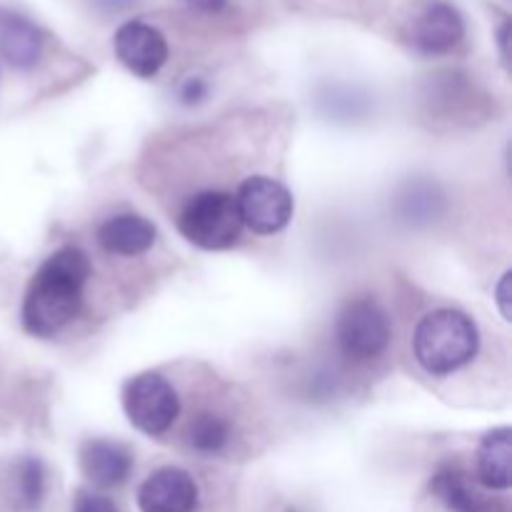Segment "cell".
<instances>
[{
  "mask_svg": "<svg viewBox=\"0 0 512 512\" xmlns=\"http://www.w3.org/2000/svg\"><path fill=\"white\" fill-rule=\"evenodd\" d=\"M90 258L75 245L55 250L35 270L23 298V328L35 338H53L78 318L88 283Z\"/></svg>",
  "mask_w": 512,
  "mask_h": 512,
  "instance_id": "1",
  "label": "cell"
},
{
  "mask_svg": "<svg viewBox=\"0 0 512 512\" xmlns=\"http://www.w3.org/2000/svg\"><path fill=\"white\" fill-rule=\"evenodd\" d=\"M478 348V325L463 310H433L420 320L413 335V350L420 368L438 378L465 368L478 355Z\"/></svg>",
  "mask_w": 512,
  "mask_h": 512,
  "instance_id": "2",
  "label": "cell"
},
{
  "mask_svg": "<svg viewBox=\"0 0 512 512\" xmlns=\"http://www.w3.org/2000/svg\"><path fill=\"white\" fill-rule=\"evenodd\" d=\"M178 230L195 248L225 250L238 243L243 223L233 195L223 190H203L183 205Z\"/></svg>",
  "mask_w": 512,
  "mask_h": 512,
  "instance_id": "3",
  "label": "cell"
},
{
  "mask_svg": "<svg viewBox=\"0 0 512 512\" xmlns=\"http://www.w3.org/2000/svg\"><path fill=\"white\" fill-rule=\"evenodd\" d=\"M390 318L375 298L350 300L338 315L335 338L340 353L353 363H370L380 358L390 343Z\"/></svg>",
  "mask_w": 512,
  "mask_h": 512,
  "instance_id": "4",
  "label": "cell"
},
{
  "mask_svg": "<svg viewBox=\"0 0 512 512\" xmlns=\"http://www.w3.org/2000/svg\"><path fill=\"white\" fill-rule=\"evenodd\" d=\"M123 410L145 435H163L180 415V398L160 373H140L125 385Z\"/></svg>",
  "mask_w": 512,
  "mask_h": 512,
  "instance_id": "5",
  "label": "cell"
},
{
  "mask_svg": "<svg viewBox=\"0 0 512 512\" xmlns=\"http://www.w3.org/2000/svg\"><path fill=\"white\" fill-rule=\"evenodd\" d=\"M240 223L258 235H275L293 218V195L283 183L265 175H253L235 195Z\"/></svg>",
  "mask_w": 512,
  "mask_h": 512,
  "instance_id": "6",
  "label": "cell"
},
{
  "mask_svg": "<svg viewBox=\"0 0 512 512\" xmlns=\"http://www.w3.org/2000/svg\"><path fill=\"white\" fill-rule=\"evenodd\" d=\"M115 55L130 73L140 78H153L168 60V40L153 25L143 20H130L120 25L113 38Z\"/></svg>",
  "mask_w": 512,
  "mask_h": 512,
  "instance_id": "7",
  "label": "cell"
},
{
  "mask_svg": "<svg viewBox=\"0 0 512 512\" xmlns=\"http://www.w3.org/2000/svg\"><path fill=\"white\" fill-rule=\"evenodd\" d=\"M200 493L183 468H160L138 490L140 512H195Z\"/></svg>",
  "mask_w": 512,
  "mask_h": 512,
  "instance_id": "8",
  "label": "cell"
},
{
  "mask_svg": "<svg viewBox=\"0 0 512 512\" xmlns=\"http://www.w3.org/2000/svg\"><path fill=\"white\" fill-rule=\"evenodd\" d=\"M465 23L458 8L450 3H430L413 23V45L420 53L440 55L463 40Z\"/></svg>",
  "mask_w": 512,
  "mask_h": 512,
  "instance_id": "9",
  "label": "cell"
},
{
  "mask_svg": "<svg viewBox=\"0 0 512 512\" xmlns=\"http://www.w3.org/2000/svg\"><path fill=\"white\" fill-rule=\"evenodd\" d=\"M80 470L100 490L123 485L133 470V455L125 445L113 440L93 438L80 445Z\"/></svg>",
  "mask_w": 512,
  "mask_h": 512,
  "instance_id": "10",
  "label": "cell"
},
{
  "mask_svg": "<svg viewBox=\"0 0 512 512\" xmlns=\"http://www.w3.org/2000/svg\"><path fill=\"white\" fill-rule=\"evenodd\" d=\"M155 225L138 213H120L98 228V243L105 253L135 258L155 243Z\"/></svg>",
  "mask_w": 512,
  "mask_h": 512,
  "instance_id": "11",
  "label": "cell"
},
{
  "mask_svg": "<svg viewBox=\"0 0 512 512\" xmlns=\"http://www.w3.org/2000/svg\"><path fill=\"white\" fill-rule=\"evenodd\" d=\"M478 480L490 490L512 485V430L498 428L483 438L478 448Z\"/></svg>",
  "mask_w": 512,
  "mask_h": 512,
  "instance_id": "12",
  "label": "cell"
},
{
  "mask_svg": "<svg viewBox=\"0 0 512 512\" xmlns=\"http://www.w3.org/2000/svg\"><path fill=\"white\" fill-rule=\"evenodd\" d=\"M0 53L15 68H33L43 53V35L30 20L10 15L0 25Z\"/></svg>",
  "mask_w": 512,
  "mask_h": 512,
  "instance_id": "13",
  "label": "cell"
},
{
  "mask_svg": "<svg viewBox=\"0 0 512 512\" xmlns=\"http://www.w3.org/2000/svg\"><path fill=\"white\" fill-rule=\"evenodd\" d=\"M433 493L450 512H495L488 500L470 485V478L455 465H445L430 483Z\"/></svg>",
  "mask_w": 512,
  "mask_h": 512,
  "instance_id": "14",
  "label": "cell"
},
{
  "mask_svg": "<svg viewBox=\"0 0 512 512\" xmlns=\"http://www.w3.org/2000/svg\"><path fill=\"white\" fill-rule=\"evenodd\" d=\"M230 425L215 413H200L188 425V445L195 453L215 455L228 445Z\"/></svg>",
  "mask_w": 512,
  "mask_h": 512,
  "instance_id": "15",
  "label": "cell"
},
{
  "mask_svg": "<svg viewBox=\"0 0 512 512\" xmlns=\"http://www.w3.org/2000/svg\"><path fill=\"white\" fill-rule=\"evenodd\" d=\"M48 473L38 458H23L15 468V490H18V503L23 510H38L45 498V485Z\"/></svg>",
  "mask_w": 512,
  "mask_h": 512,
  "instance_id": "16",
  "label": "cell"
},
{
  "mask_svg": "<svg viewBox=\"0 0 512 512\" xmlns=\"http://www.w3.org/2000/svg\"><path fill=\"white\" fill-rule=\"evenodd\" d=\"M400 208H403V215L413 223H420V220H433L435 215L443 208V195L435 188H430L428 183L410 185L408 193L400 198Z\"/></svg>",
  "mask_w": 512,
  "mask_h": 512,
  "instance_id": "17",
  "label": "cell"
},
{
  "mask_svg": "<svg viewBox=\"0 0 512 512\" xmlns=\"http://www.w3.org/2000/svg\"><path fill=\"white\" fill-rule=\"evenodd\" d=\"M73 512H118L113 500H108L105 495L95 493H80L75 500Z\"/></svg>",
  "mask_w": 512,
  "mask_h": 512,
  "instance_id": "18",
  "label": "cell"
},
{
  "mask_svg": "<svg viewBox=\"0 0 512 512\" xmlns=\"http://www.w3.org/2000/svg\"><path fill=\"white\" fill-rule=\"evenodd\" d=\"M208 98V83L203 78H188L180 85V100L185 105H198Z\"/></svg>",
  "mask_w": 512,
  "mask_h": 512,
  "instance_id": "19",
  "label": "cell"
},
{
  "mask_svg": "<svg viewBox=\"0 0 512 512\" xmlns=\"http://www.w3.org/2000/svg\"><path fill=\"white\" fill-rule=\"evenodd\" d=\"M510 273L503 275L498 285V305H500V313H503L505 320H510Z\"/></svg>",
  "mask_w": 512,
  "mask_h": 512,
  "instance_id": "20",
  "label": "cell"
},
{
  "mask_svg": "<svg viewBox=\"0 0 512 512\" xmlns=\"http://www.w3.org/2000/svg\"><path fill=\"white\" fill-rule=\"evenodd\" d=\"M188 5L193 10H198V13H223L225 8H228V0H188Z\"/></svg>",
  "mask_w": 512,
  "mask_h": 512,
  "instance_id": "21",
  "label": "cell"
},
{
  "mask_svg": "<svg viewBox=\"0 0 512 512\" xmlns=\"http://www.w3.org/2000/svg\"><path fill=\"white\" fill-rule=\"evenodd\" d=\"M508 33H510V25L505 23L503 28H500V48H503V58L508 60Z\"/></svg>",
  "mask_w": 512,
  "mask_h": 512,
  "instance_id": "22",
  "label": "cell"
}]
</instances>
